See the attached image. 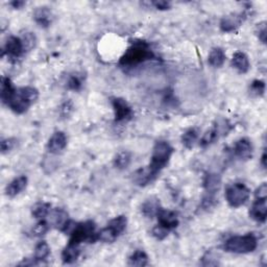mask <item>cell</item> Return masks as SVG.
<instances>
[{
  "label": "cell",
  "instance_id": "6da1fadb",
  "mask_svg": "<svg viewBox=\"0 0 267 267\" xmlns=\"http://www.w3.org/2000/svg\"><path fill=\"white\" fill-rule=\"evenodd\" d=\"M39 98V91L34 87L16 89L12 80L3 76L1 79V100L18 115L24 114Z\"/></svg>",
  "mask_w": 267,
  "mask_h": 267
},
{
  "label": "cell",
  "instance_id": "7a4b0ae2",
  "mask_svg": "<svg viewBox=\"0 0 267 267\" xmlns=\"http://www.w3.org/2000/svg\"><path fill=\"white\" fill-rule=\"evenodd\" d=\"M154 59L155 53L152 49L150 43L142 40H135L119 60V65L123 68H134Z\"/></svg>",
  "mask_w": 267,
  "mask_h": 267
},
{
  "label": "cell",
  "instance_id": "3957f363",
  "mask_svg": "<svg viewBox=\"0 0 267 267\" xmlns=\"http://www.w3.org/2000/svg\"><path fill=\"white\" fill-rule=\"evenodd\" d=\"M173 152V147L167 141H156L153 149L151 163L149 164L151 169L159 176L160 172L167 166Z\"/></svg>",
  "mask_w": 267,
  "mask_h": 267
},
{
  "label": "cell",
  "instance_id": "277c9868",
  "mask_svg": "<svg viewBox=\"0 0 267 267\" xmlns=\"http://www.w3.org/2000/svg\"><path fill=\"white\" fill-rule=\"evenodd\" d=\"M258 246V239L254 234L242 236H233L229 238L224 244L225 251L233 254H248L253 253Z\"/></svg>",
  "mask_w": 267,
  "mask_h": 267
},
{
  "label": "cell",
  "instance_id": "5b68a950",
  "mask_svg": "<svg viewBox=\"0 0 267 267\" xmlns=\"http://www.w3.org/2000/svg\"><path fill=\"white\" fill-rule=\"evenodd\" d=\"M126 226H127L126 216L119 215L113 218L106 228L97 232L96 240L105 243H112L125 231Z\"/></svg>",
  "mask_w": 267,
  "mask_h": 267
},
{
  "label": "cell",
  "instance_id": "8992f818",
  "mask_svg": "<svg viewBox=\"0 0 267 267\" xmlns=\"http://www.w3.org/2000/svg\"><path fill=\"white\" fill-rule=\"evenodd\" d=\"M96 225L92 220H88L85 223L76 224L73 229V231L70 233L69 244L78 245L82 242H90L93 243L96 240Z\"/></svg>",
  "mask_w": 267,
  "mask_h": 267
},
{
  "label": "cell",
  "instance_id": "52a82bcc",
  "mask_svg": "<svg viewBox=\"0 0 267 267\" xmlns=\"http://www.w3.org/2000/svg\"><path fill=\"white\" fill-rule=\"evenodd\" d=\"M251 195V190L243 183H234L226 188V199L229 207L243 206Z\"/></svg>",
  "mask_w": 267,
  "mask_h": 267
},
{
  "label": "cell",
  "instance_id": "ba28073f",
  "mask_svg": "<svg viewBox=\"0 0 267 267\" xmlns=\"http://www.w3.org/2000/svg\"><path fill=\"white\" fill-rule=\"evenodd\" d=\"M114 110L115 121L118 123L127 122L134 117V111L127 101L122 97H114L111 100Z\"/></svg>",
  "mask_w": 267,
  "mask_h": 267
},
{
  "label": "cell",
  "instance_id": "9c48e42d",
  "mask_svg": "<svg viewBox=\"0 0 267 267\" xmlns=\"http://www.w3.org/2000/svg\"><path fill=\"white\" fill-rule=\"evenodd\" d=\"M26 53L21 37L12 36L8 38L2 48V57L7 56L12 61H17Z\"/></svg>",
  "mask_w": 267,
  "mask_h": 267
},
{
  "label": "cell",
  "instance_id": "30bf717a",
  "mask_svg": "<svg viewBox=\"0 0 267 267\" xmlns=\"http://www.w3.org/2000/svg\"><path fill=\"white\" fill-rule=\"evenodd\" d=\"M155 217L158 218V225L167 229L169 232L176 229L180 225V220L176 212L167 209H163L162 207L158 211Z\"/></svg>",
  "mask_w": 267,
  "mask_h": 267
},
{
  "label": "cell",
  "instance_id": "8fae6325",
  "mask_svg": "<svg viewBox=\"0 0 267 267\" xmlns=\"http://www.w3.org/2000/svg\"><path fill=\"white\" fill-rule=\"evenodd\" d=\"M246 15L244 13L237 14L233 13L225 16L220 21V31L224 33H233L239 29L245 20Z\"/></svg>",
  "mask_w": 267,
  "mask_h": 267
},
{
  "label": "cell",
  "instance_id": "7c38bea8",
  "mask_svg": "<svg viewBox=\"0 0 267 267\" xmlns=\"http://www.w3.org/2000/svg\"><path fill=\"white\" fill-rule=\"evenodd\" d=\"M253 153H254V147L248 138H241V139H239L234 144L233 153L239 160L247 161L252 159Z\"/></svg>",
  "mask_w": 267,
  "mask_h": 267
},
{
  "label": "cell",
  "instance_id": "4fadbf2b",
  "mask_svg": "<svg viewBox=\"0 0 267 267\" xmlns=\"http://www.w3.org/2000/svg\"><path fill=\"white\" fill-rule=\"evenodd\" d=\"M158 177H159L158 174H155L151 169L149 165H147V166L138 169L133 173V182L137 186L145 187L147 185H150V184H152Z\"/></svg>",
  "mask_w": 267,
  "mask_h": 267
},
{
  "label": "cell",
  "instance_id": "5bb4252c",
  "mask_svg": "<svg viewBox=\"0 0 267 267\" xmlns=\"http://www.w3.org/2000/svg\"><path fill=\"white\" fill-rule=\"evenodd\" d=\"M67 146V136L64 132H56L47 143V150L51 154H59Z\"/></svg>",
  "mask_w": 267,
  "mask_h": 267
},
{
  "label": "cell",
  "instance_id": "9a60e30c",
  "mask_svg": "<svg viewBox=\"0 0 267 267\" xmlns=\"http://www.w3.org/2000/svg\"><path fill=\"white\" fill-rule=\"evenodd\" d=\"M220 187H222V177L218 173L209 172L206 174L204 179V188L207 194L217 195Z\"/></svg>",
  "mask_w": 267,
  "mask_h": 267
},
{
  "label": "cell",
  "instance_id": "2e32d148",
  "mask_svg": "<svg viewBox=\"0 0 267 267\" xmlns=\"http://www.w3.org/2000/svg\"><path fill=\"white\" fill-rule=\"evenodd\" d=\"M250 216L257 223L264 224L267 216L266 199H256L250 210Z\"/></svg>",
  "mask_w": 267,
  "mask_h": 267
},
{
  "label": "cell",
  "instance_id": "e0dca14e",
  "mask_svg": "<svg viewBox=\"0 0 267 267\" xmlns=\"http://www.w3.org/2000/svg\"><path fill=\"white\" fill-rule=\"evenodd\" d=\"M34 19L36 23L43 29H47L53 20V15L50 8L47 6H40L34 13Z\"/></svg>",
  "mask_w": 267,
  "mask_h": 267
},
{
  "label": "cell",
  "instance_id": "ac0fdd59",
  "mask_svg": "<svg viewBox=\"0 0 267 267\" xmlns=\"http://www.w3.org/2000/svg\"><path fill=\"white\" fill-rule=\"evenodd\" d=\"M49 216H50L49 225L52 226L53 228L60 229V231H62L63 228L65 227L66 224L69 222L68 213L65 210L61 208H56L51 210Z\"/></svg>",
  "mask_w": 267,
  "mask_h": 267
},
{
  "label": "cell",
  "instance_id": "d6986e66",
  "mask_svg": "<svg viewBox=\"0 0 267 267\" xmlns=\"http://www.w3.org/2000/svg\"><path fill=\"white\" fill-rule=\"evenodd\" d=\"M27 182H29V180H27L25 176H20L18 178H15L5 188L6 195L10 197H15L17 195H19L20 193L26 188Z\"/></svg>",
  "mask_w": 267,
  "mask_h": 267
},
{
  "label": "cell",
  "instance_id": "ffe728a7",
  "mask_svg": "<svg viewBox=\"0 0 267 267\" xmlns=\"http://www.w3.org/2000/svg\"><path fill=\"white\" fill-rule=\"evenodd\" d=\"M232 66L239 72V73H247L248 70L251 68V64L250 60H248V57L244 52L241 51H237L234 53L233 59H232Z\"/></svg>",
  "mask_w": 267,
  "mask_h": 267
},
{
  "label": "cell",
  "instance_id": "44dd1931",
  "mask_svg": "<svg viewBox=\"0 0 267 267\" xmlns=\"http://www.w3.org/2000/svg\"><path fill=\"white\" fill-rule=\"evenodd\" d=\"M222 133V130H220V125H214L212 128H210L209 131L204 134V136L201 137V139L199 141V145L202 147V149H207V147L211 146L212 144H214L220 137V134Z\"/></svg>",
  "mask_w": 267,
  "mask_h": 267
},
{
  "label": "cell",
  "instance_id": "7402d4cb",
  "mask_svg": "<svg viewBox=\"0 0 267 267\" xmlns=\"http://www.w3.org/2000/svg\"><path fill=\"white\" fill-rule=\"evenodd\" d=\"M80 256V250L78 245L67 244L62 253V261L64 264L76 263Z\"/></svg>",
  "mask_w": 267,
  "mask_h": 267
},
{
  "label": "cell",
  "instance_id": "603a6c76",
  "mask_svg": "<svg viewBox=\"0 0 267 267\" xmlns=\"http://www.w3.org/2000/svg\"><path fill=\"white\" fill-rule=\"evenodd\" d=\"M160 208H161V205H160L159 199L151 197L143 202V205L141 207V212L145 217L153 218L156 216V213H158Z\"/></svg>",
  "mask_w": 267,
  "mask_h": 267
},
{
  "label": "cell",
  "instance_id": "cb8c5ba5",
  "mask_svg": "<svg viewBox=\"0 0 267 267\" xmlns=\"http://www.w3.org/2000/svg\"><path fill=\"white\" fill-rule=\"evenodd\" d=\"M226 59H227V56L224 49L220 47H215L210 51L208 62L212 67L220 68L222 66H224Z\"/></svg>",
  "mask_w": 267,
  "mask_h": 267
},
{
  "label": "cell",
  "instance_id": "d4e9b609",
  "mask_svg": "<svg viewBox=\"0 0 267 267\" xmlns=\"http://www.w3.org/2000/svg\"><path fill=\"white\" fill-rule=\"evenodd\" d=\"M132 162V153L127 151L119 152L114 158L113 164L114 167L118 170H124L126 169Z\"/></svg>",
  "mask_w": 267,
  "mask_h": 267
},
{
  "label": "cell",
  "instance_id": "484cf974",
  "mask_svg": "<svg viewBox=\"0 0 267 267\" xmlns=\"http://www.w3.org/2000/svg\"><path fill=\"white\" fill-rule=\"evenodd\" d=\"M199 132L196 127H191L182 136V143L187 150H192L198 140Z\"/></svg>",
  "mask_w": 267,
  "mask_h": 267
},
{
  "label": "cell",
  "instance_id": "4316f807",
  "mask_svg": "<svg viewBox=\"0 0 267 267\" xmlns=\"http://www.w3.org/2000/svg\"><path fill=\"white\" fill-rule=\"evenodd\" d=\"M51 211V205L49 202H45V201H39L35 204L32 208V214L36 219H44L45 217H47Z\"/></svg>",
  "mask_w": 267,
  "mask_h": 267
},
{
  "label": "cell",
  "instance_id": "83f0119b",
  "mask_svg": "<svg viewBox=\"0 0 267 267\" xmlns=\"http://www.w3.org/2000/svg\"><path fill=\"white\" fill-rule=\"evenodd\" d=\"M128 265L138 267L149 265V256H147V254L144 251L137 250L132 254L130 258H128Z\"/></svg>",
  "mask_w": 267,
  "mask_h": 267
},
{
  "label": "cell",
  "instance_id": "f1b7e54d",
  "mask_svg": "<svg viewBox=\"0 0 267 267\" xmlns=\"http://www.w3.org/2000/svg\"><path fill=\"white\" fill-rule=\"evenodd\" d=\"M49 255H50V247L47 242L42 240L37 243L35 247V254H34V258L37 261L40 263L47 259Z\"/></svg>",
  "mask_w": 267,
  "mask_h": 267
},
{
  "label": "cell",
  "instance_id": "f546056e",
  "mask_svg": "<svg viewBox=\"0 0 267 267\" xmlns=\"http://www.w3.org/2000/svg\"><path fill=\"white\" fill-rule=\"evenodd\" d=\"M82 76L78 75V73H73V75L69 76L66 86L69 90L72 91H79L82 87Z\"/></svg>",
  "mask_w": 267,
  "mask_h": 267
},
{
  "label": "cell",
  "instance_id": "4dcf8cb0",
  "mask_svg": "<svg viewBox=\"0 0 267 267\" xmlns=\"http://www.w3.org/2000/svg\"><path fill=\"white\" fill-rule=\"evenodd\" d=\"M50 229V225L49 223L45 222L44 219L39 220L38 223H37L34 228L32 229V234L35 237H42L44 236L46 233H47Z\"/></svg>",
  "mask_w": 267,
  "mask_h": 267
},
{
  "label": "cell",
  "instance_id": "1f68e13d",
  "mask_svg": "<svg viewBox=\"0 0 267 267\" xmlns=\"http://www.w3.org/2000/svg\"><path fill=\"white\" fill-rule=\"evenodd\" d=\"M251 94L256 97H261L265 93V82L261 79H255L250 86Z\"/></svg>",
  "mask_w": 267,
  "mask_h": 267
},
{
  "label": "cell",
  "instance_id": "d6a6232c",
  "mask_svg": "<svg viewBox=\"0 0 267 267\" xmlns=\"http://www.w3.org/2000/svg\"><path fill=\"white\" fill-rule=\"evenodd\" d=\"M73 111H75V105H73L71 99L64 101V103L60 107V110H59L60 116L62 119L69 118L71 116V114L73 113Z\"/></svg>",
  "mask_w": 267,
  "mask_h": 267
},
{
  "label": "cell",
  "instance_id": "836d02e7",
  "mask_svg": "<svg viewBox=\"0 0 267 267\" xmlns=\"http://www.w3.org/2000/svg\"><path fill=\"white\" fill-rule=\"evenodd\" d=\"M23 45L25 51L29 52L31 50H33L36 47L37 44V37L33 34V33H25L23 34V36L21 37Z\"/></svg>",
  "mask_w": 267,
  "mask_h": 267
},
{
  "label": "cell",
  "instance_id": "e575fe53",
  "mask_svg": "<svg viewBox=\"0 0 267 267\" xmlns=\"http://www.w3.org/2000/svg\"><path fill=\"white\" fill-rule=\"evenodd\" d=\"M200 264L202 266H216L219 265V260L213 252H207L201 258Z\"/></svg>",
  "mask_w": 267,
  "mask_h": 267
},
{
  "label": "cell",
  "instance_id": "d590c367",
  "mask_svg": "<svg viewBox=\"0 0 267 267\" xmlns=\"http://www.w3.org/2000/svg\"><path fill=\"white\" fill-rule=\"evenodd\" d=\"M17 145V140L15 138H6L1 141V153L2 154H5L7 153L12 152Z\"/></svg>",
  "mask_w": 267,
  "mask_h": 267
},
{
  "label": "cell",
  "instance_id": "8d00e7d4",
  "mask_svg": "<svg viewBox=\"0 0 267 267\" xmlns=\"http://www.w3.org/2000/svg\"><path fill=\"white\" fill-rule=\"evenodd\" d=\"M169 231L167 229H165L163 227H161L160 225H156L153 229V231H152V234L153 236L155 238V239H158V240H164L165 238H166L168 235H169Z\"/></svg>",
  "mask_w": 267,
  "mask_h": 267
},
{
  "label": "cell",
  "instance_id": "74e56055",
  "mask_svg": "<svg viewBox=\"0 0 267 267\" xmlns=\"http://www.w3.org/2000/svg\"><path fill=\"white\" fill-rule=\"evenodd\" d=\"M257 35L259 40L263 43L266 44V36H267V31H266V22H262L260 24H258L257 26Z\"/></svg>",
  "mask_w": 267,
  "mask_h": 267
},
{
  "label": "cell",
  "instance_id": "f35d334b",
  "mask_svg": "<svg viewBox=\"0 0 267 267\" xmlns=\"http://www.w3.org/2000/svg\"><path fill=\"white\" fill-rule=\"evenodd\" d=\"M256 199H266L267 198V184L263 183L255 191Z\"/></svg>",
  "mask_w": 267,
  "mask_h": 267
},
{
  "label": "cell",
  "instance_id": "ab89813d",
  "mask_svg": "<svg viewBox=\"0 0 267 267\" xmlns=\"http://www.w3.org/2000/svg\"><path fill=\"white\" fill-rule=\"evenodd\" d=\"M151 5H153L154 8L159 11H167L170 10L171 4L168 1H164V0H156V1L151 2Z\"/></svg>",
  "mask_w": 267,
  "mask_h": 267
},
{
  "label": "cell",
  "instance_id": "60d3db41",
  "mask_svg": "<svg viewBox=\"0 0 267 267\" xmlns=\"http://www.w3.org/2000/svg\"><path fill=\"white\" fill-rule=\"evenodd\" d=\"M24 4H25L24 1H12L11 2V5L13 6V8H16V10L17 8H21Z\"/></svg>",
  "mask_w": 267,
  "mask_h": 267
},
{
  "label": "cell",
  "instance_id": "b9f144b4",
  "mask_svg": "<svg viewBox=\"0 0 267 267\" xmlns=\"http://www.w3.org/2000/svg\"><path fill=\"white\" fill-rule=\"evenodd\" d=\"M261 164H262V166L263 168H266L267 166V164H266V152L264 151L263 153H262V156H261Z\"/></svg>",
  "mask_w": 267,
  "mask_h": 267
}]
</instances>
